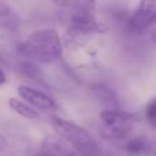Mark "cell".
Masks as SVG:
<instances>
[{"mask_svg":"<svg viewBox=\"0 0 156 156\" xmlns=\"http://www.w3.org/2000/svg\"><path fill=\"white\" fill-rule=\"evenodd\" d=\"M16 49L25 59L43 65H51L62 58L63 41L55 29H40L22 40Z\"/></svg>","mask_w":156,"mask_h":156,"instance_id":"cell-1","label":"cell"},{"mask_svg":"<svg viewBox=\"0 0 156 156\" xmlns=\"http://www.w3.org/2000/svg\"><path fill=\"white\" fill-rule=\"evenodd\" d=\"M51 125L56 136L71 147L80 156H105L92 134L73 121L62 116H52Z\"/></svg>","mask_w":156,"mask_h":156,"instance_id":"cell-2","label":"cell"},{"mask_svg":"<svg viewBox=\"0 0 156 156\" xmlns=\"http://www.w3.org/2000/svg\"><path fill=\"white\" fill-rule=\"evenodd\" d=\"M69 5L71 7V15L67 37L80 40L104 32L96 18V0H70Z\"/></svg>","mask_w":156,"mask_h":156,"instance_id":"cell-3","label":"cell"},{"mask_svg":"<svg viewBox=\"0 0 156 156\" xmlns=\"http://www.w3.org/2000/svg\"><path fill=\"white\" fill-rule=\"evenodd\" d=\"M100 134L107 141H123L133 132L137 118L129 111L105 108L100 112Z\"/></svg>","mask_w":156,"mask_h":156,"instance_id":"cell-4","label":"cell"},{"mask_svg":"<svg viewBox=\"0 0 156 156\" xmlns=\"http://www.w3.org/2000/svg\"><path fill=\"white\" fill-rule=\"evenodd\" d=\"M156 26V0H140L127 21V30L143 34Z\"/></svg>","mask_w":156,"mask_h":156,"instance_id":"cell-5","label":"cell"},{"mask_svg":"<svg viewBox=\"0 0 156 156\" xmlns=\"http://www.w3.org/2000/svg\"><path fill=\"white\" fill-rule=\"evenodd\" d=\"M18 94L23 101L30 104L36 110L41 111H55L59 108L56 100L52 96L47 94L45 92L36 89L29 85H19L18 86Z\"/></svg>","mask_w":156,"mask_h":156,"instance_id":"cell-6","label":"cell"},{"mask_svg":"<svg viewBox=\"0 0 156 156\" xmlns=\"http://www.w3.org/2000/svg\"><path fill=\"white\" fill-rule=\"evenodd\" d=\"M37 156H80V155L69 144H66L59 136H47L41 141L40 151H38Z\"/></svg>","mask_w":156,"mask_h":156,"instance_id":"cell-7","label":"cell"},{"mask_svg":"<svg viewBox=\"0 0 156 156\" xmlns=\"http://www.w3.org/2000/svg\"><path fill=\"white\" fill-rule=\"evenodd\" d=\"M16 70H18V73L21 74L22 77L27 78V80L33 81V82L40 83V85H45V77H44L43 71H41V69L38 67L36 62L25 59L18 63Z\"/></svg>","mask_w":156,"mask_h":156,"instance_id":"cell-8","label":"cell"},{"mask_svg":"<svg viewBox=\"0 0 156 156\" xmlns=\"http://www.w3.org/2000/svg\"><path fill=\"white\" fill-rule=\"evenodd\" d=\"M8 107L16 112L19 116L29 121H37L40 119V114L36 108H33L30 104H27L26 101H23L22 99H16V97H10L8 99Z\"/></svg>","mask_w":156,"mask_h":156,"instance_id":"cell-9","label":"cell"},{"mask_svg":"<svg viewBox=\"0 0 156 156\" xmlns=\"http://www.w3.org/2000/svg\"><path fill=\"white\" fill-rule=\"evenodd\" d=\"M123 149L130 155H145L149 152V141L143 136H136L125 141Z\"/></svg>","mask_w":156,"mask_h":156,"instance_id":"cell-10","label":"cell"},{"mask_svg":"<svg viewBox=\"0 0 156 156\" xmlns=\"http://www.w3.org/2000/svg\"><path fill=\"white\" fill-rule=\"evenodd\" d=\"M93 90L96 97L100 101L111 105V108H116V93L111 88H108L105 85H100V86H96Z\"/></svg>","mask_w":156,"mask_h":156,"instance_id":"cell-11","label":"cell"},{"mask_svg":"<svg viewBox=\"0 0 156 156\" xmlns=\"http://www.w3.org/2000/svg\"><path fill=\"white\" fill-rule=\"evenodd\" d=\"M144 116H145V121L148 122L149 126L156 129V96L152 97V99L145 104Z\"/></svg>","mask_w":156,"mask_h":156,"instance_id":"cell-12","label":"cell"},{"mask_svg":"<svg viewBox=\"0 0 156 156\" xmlns=\"http://www.w3.org/2000/svg\"><path fill=\"white\" fill-rule=\"evenodd\" d=\"M11 14V7L7 3V0H0V18L2 16H7Z\"/></svg>","mask_w":156,"mask_h":156,"instance_id":"cell-13","label":"cell"},{"mask_svg":"<svg viewBox=\"0 0 156 156\" xmlns=\"http://www.w3.org/2000/svg\"><path fill=\"white\" fill-rule=\"evenodd\" d=\"M8 147V141H7V138L4 137V136L0 133V152H3V151H5V148Z\"/></svg>","mask_w":156,"mask_h":156,"instance_id":"cell-14","label":"cell"},{"mask_svg":"<svg viewBox=\"0 0 156 156\" xmlns=\"http://www.w3.org/2000/svg\"><path fill=\"white\" fill-rule=\"evenodd\" d=\"M54 4L59 5V7H69V3H70V0H51Z\"/></svg>","mask_w":156,"mask_h":156,"instance_id":"cell-15","label":"cell"},{"mask_svg":"<svg viewBox=\"0 0 156 156\" xmlns=\"http://www.w3.org/2000/svg\"><path fill=\"white\" fill-rule=\"evenodd\" d=\"M5 82H7V76H5L4 70L0 67V85H3V83H5Z\"/></svg>","mask_w":156,"mask_h":156,"instance_id":"cell-16","label":"cell"},{"mask_svg":"<svg viewBox=\"0 0 156 156\" xmlns=\"http://www.w3.org/2000/svg\"><path fill=\"white\" fill-rule=\"evenodd\" d=\"M149 36H151V40H152V43L156 45V26L154 27V29H151L149 30Z\"/></svg>","mask_w":156,"mask_h":156,"instance_id":"cell-17","label":"cell"},{"mask_svg":"<svg viewBox=\"0 0 156 156\" xmlns=\"http://www.w3.org/2000/svg\"><path fill=\"white\" fill-rule=\"evenodd\" d=\"M2 60H3V58H2V55H0V62H2Z\"/></svg>","mask_w":156,"mask_h":156,"instance_id":"cell-18","label":"cell"}]
</instances>
